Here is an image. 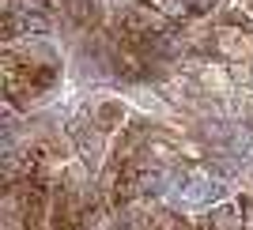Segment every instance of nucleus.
Instances as JSON below:
<instances>
[{"instance_id":"f257e3e1","label":"nucleus","mask_w":253,"mask_h":230,"mask_svg":"<svg viewBox=\"0 0 253 230\" xmlns=\"http://www.w3.org/2000/svg\"><path fill=\"white\" fill-rule=\"evenodd\" d=\"M121 230H174V223L167 215H140L136 223H125Z\"/></svg>"}]
</instances>
